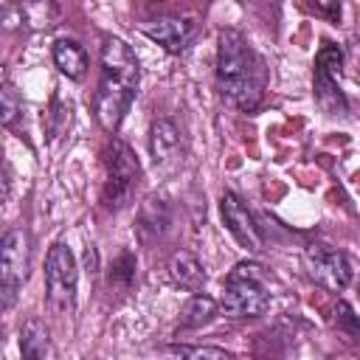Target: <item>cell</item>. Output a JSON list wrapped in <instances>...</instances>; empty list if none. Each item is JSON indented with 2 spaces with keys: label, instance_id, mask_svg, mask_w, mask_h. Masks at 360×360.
I'll use <instances>...</instances> for the list:
<instances>
[{
  "label": "cell",
  "instance_id": "cell-1",
  "mask_svg": "<svg viewBox=\"0 0 360 360\" xmlns=\"http://www.w3.org/2000/svg\"><path fill=\"white\" fill-rule=\"evenodd\" d=\"M138 82L141 65L135 51L124 39L107 37L101 45V73L93 96V112L104 132H115L121 127L124 115L129 112L138 96Z\"/></svg>",
  "mask_w": 360,
  "mask_h": 360
},
{
  "label": "cell",
  "instance_id": "cell-2",
  "mask_svg": "<svg viewBox=\"0 0 360 360\" xmlns=\"http://www.w3.org/2000/svg\"><path fill=\"white\" fill-rule=\"evenodd\" d=\"M217 82L222 96L250 112L262 104L267 87V68L236 28H222L217 37Z\"/></svg>",
  "mask_w": 360,
  "mask_h": 360
},
{
  "label": "cell",
  "instance_id": "cell-3",
  "mask_svg": "<svg viewBox=\"0 0 360 360\" xmlns=\"http://www.w3.org/2000/svg\"><path fill=\"white\" fill-rule=\"evenodd\" d=\"M138 180H141V163L135 158V152L112 138L110 146H107V183H104V202L118 211L124 205H129L135 188H138Z\"/></svg>",
  "mask_w": 360,
  "mask_h": 360
},
{
  "label": "cell",
  "instance_id": "cell-4",
  "mask_svg": "<svg viewBox=\"0 0 360 360\" xmlns=\"http://www.w3.org/2000/svg\"><path fill=\"white\" fill-rule=\"evenodd\" d=\"M76 259L68 245H53L45 259V295L56 312H70L76 298Z\"/></svg>",
  "mask_w": 360,
  "mask_h": 360
},
{
  "label": "cell",
  "instance_id": "cell-5",
  "mask_svg": "<svg viewBox=\"0 0 360 360\" xmlns=\"http://www.w3.org/2000/svg\"><path fill=\"white\" fill-rule=\"evenodd\" d=\"M340 68H343V51L332 42H326L318 56H315V76H312V84H315V98L318 104L329 112V115H343L349 110L346 104V96L338 84V76H340Z\"/></svg>",
  "mask_w": 360,
  "mask_h": 360
},
{
  "label": "cell",
  "instance_id": "cell-6",
  "mask_svg": "<svg viewBox=\"0 0 360 360\" xmlns=\"http://www.w3.org/2000/svg\"><path fill=\"white\" fill-rule=\"evenodd\" d=\"M62 20V11L53 0H8L0 6V28L6 31H22V34H39L56 28Z\"/></svg>",
  "mask_w": 360,
  "mask_h": 360
},
{
  "label": "cell",
  "instance_id": "cell-7",
  "mask_svg": "<svg viewBox=\"0 0 360 360\" xmlns=\"http://www.w3.org/2000/svg\"><path fill=\"white\" fill-rule=\"evenodd\" d=\"M304 267L315 284H321L332 292L346 290L352 276H354L349 256L343 250L329 248V245H309L304 250Z\"/></svg>",
  "mask_w": 360,
  "mask_h": 360
},
{
  "label": "cell",
  "instance_id": "cell-8",
  "mask_svg": "<svg viewBox=\"0 0 360 360\" xmlns=\"http://www.w3.org/2000/svg\"><path fill=\"white\" fill-rule=\"evenodd\" d=\"M219 307L228 318H256L270 307V292L262 278H225Z\"/></svg>",
  "mask_w": 360,
  "mask_h": 360
},
{
  "label": "cell",
  "instance_id": "cell-9",
  "mask_svg": "<svg viewBox=\"0 0 360 360\" xmlns=\"http://www.w3.org/2000/svg\"><path fill=\"white\" fill-rule=\"evenodd\" d=\"M31 270V236L25 228H11L0 236V281L22 284Z\"/></svg>",
  "mask_w": 360,
  "mask_h": 360
},
{
  "label": "cell",
  "instance_id": "cell-10",
  "mask_svg": "<svg viewBox=\"0 0 360 360\" xmlns=\"http://www.w3.org/2000/svg\"><path fill=\"white\" fill-rule=\"evenodd\" d=\"M219 211H222L225 228L231 231V236H233L242 248H248V250H253V253H259V250L264 248V233H262V228L256 225L253 214L248 211V205H245L236 194L225 191L222 200H219Z\"/></svg>",
  "mask_w": 360,
  "mask_h": 360
},
{
  "label": "cell",
  "instance_id": "cell-11",
  "mask_svg": "<svg viewBox=\"0 0 360 360\" xmlns=\"http://www.w3.org/2000/svg\"><path fill=\"white\" fill-rule=\"evenodd\" d=\"M141 31H143L152 42L163 45L169 53H177V51H183V48L191 42L197 25H194V20H188V17H160V20L143 22Z\"/></svg>",
  "mask_w": 360,
  "mask_h": 360
},
{
  "label": "cell",
  "instance_id": "cell-12",
  "mask_svg": "<svg viewBox=\"0 0 360 360\" xmlns=\"http://www.w3.org/2000/svg\"><path fill=\"white\" fill-rule=\"evenodd\" d=\"M149 152H152V160L155 166H169L180 158V132L172 121L160 118L152 124V132H149Z\"/></svg>",
  "mask_w": 360,
  "mask_h": 360
},
{
  "label": "cell",
  "instance_id": "cell-13",
  "mask_svg": "<svg viewBox=\"0 0 360 360\" xmlns=\"http://www.w3.org/2000/svg\"><path fill=\"white\" fill-rule=\"evenodd\" d=\"M169 278L180 287V290H188V292H197L202 290L205 284V270L200 264V259L188 250H177L172 253L169 259Z\"/></svg>",
  "mask_w": 360,
  "mask_h": 360
},
{
  "label": "cell",
  "instance_id": "cell-14",
  "mask_svg": "<svg viewBox=\"0 0 360 360\" xmlns=\"http://www.w3.org/2000/svg\"><path fill=\"white\" fill-rule=\"evenodd\" d=\"M20 352L28 360H45L53 357V346L48 338V326L39 318H28L20 329Z\"/></svg>",
  "mask_w": 360,
  "mask_h": 360
},
{
  "label": "cell",
  "instance_id": "cell-15",
  "mask_svg": "<svg viewBox=\"0 0 360 360\" xmlns=\"http://www.w3.org/2000/svg\"><path fill=\"white\" fill-rule=\"evenodd\" d=\"M53 65L68 79H82L87 73V53L76 39H56L53 42Z\"/></svg>",
  "mask_w": 360,
  "mask_h": 360
},
{
  "label": "cell",
  "instance_id": "cell-16",
  "mask_svg": "<svg viewBox=\"0 0 360 360\" xmlns=\"http://www.w3.org/2000/svg\"><path fill=\"white\" fill-rule=\"evenodd\" d=\"M214 315H217V301H214L211 295L194 292V295L188 298V304L183 307V318H180V323H183L186 329H200V326L211 323Z\"/></svg>",
  "mask_w": 360,
  "mask_h": 360
},
{
  "label": "cell",
  "instance_id": "cell-17",
  "mask_svg": "<svg viewBox=\"0 0 360 360\" xmlns=\"http://www.w3.org/2000/svg\"><path fill=\"white\" fill-rule=\"evenodd\" d=\"M22 118V98L11 84H0V127L11 129Z\"/></svg>",
  "mask_w": 360,
  "mask_h": 360
},
{
  "label": "cell",
  "instance_id": "cell-18",
  "mask_svg": "<svg viewBox=\"0 0 360 360\" xmlns=\"http://www.w3.org/2000/svg\"><path fill=\"white\" fill-rule=\"evenodd\" d=\"M166 352L177 354V357H214V360H231L233 357L231 352L217 349V346H183V343H177V346H169Z\"/></svg>",
  "mask_w": 360,
  "mask_h": 360
},
{
  "label": "cell",
  "instance_id": "cell-19",
  "mask_svg": "<svg viewBox=\"0 0 360 360\" xmlns=\"http://www.w3.org/2000/svg\"><path fill=\"white\" fill-rule=\"evenodd\" d=\"M307 6L329 22H340V0H307Z\"/></svg>",
  "mask_w": 360,
  "mask_h": 360
},
{
  "label": "cell",
  "instance_id": "cell-20",
  "mask_svg": "<svg viewBox=\"0 0 360 360\" xmlns=\"http://www.w3.org/2000/svg\"><path fill=\"white\" fill-rule=\"evenodd\" d=\"M17 290H20V284L0 281V315H6V312L17 304Z\"/></svg>",
  "mask_w": 360,
  "mask_h": 360
},
{
  "label": "cell",
  "instance_id": "cell-21",
  "mask_svg": "<svg viewBox=\"0 0 360 360\" xmlns=\"http://www.w3.org/2000/svg\"><path fill=\"white\" fill-rule=\"evenodd\" d=\"M338 321H340L352 335H357V315L352 312V307H349L346 301H338Z\"/></svg>",
  "mask_w": 360,
  "mask_h": 360
},
{
  "label": "cell",
  "instance_id": "cell-22",
  "mask_svg": "<svg viewBox=\"0 0 360 360\" xmlns=\"http://www.w3.org/2000/svg\"><path fill=\"white\" fill-rule=\"evenodd\" d=\"M6 197H8V180H6V172L0 166V200H6Z\"/></svg>",
  "mask_w": 360,
  "mask_h": 360
}]
</instances>
